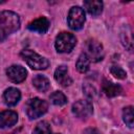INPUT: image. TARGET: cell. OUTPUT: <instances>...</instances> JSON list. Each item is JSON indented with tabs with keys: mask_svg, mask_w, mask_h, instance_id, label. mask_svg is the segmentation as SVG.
<instances>
[{
	"mask_svg": "<svg viewBox=\"0 0 134 134\" xmlns=\"http://www.w3.org/2000/svg\"><path fill=\"white\" fill-rule=\"evenodd\" d=\"M32 84H34V86H35L39 91H41V92L47 91V90L49 89V86H50L48 79H47L46 76L40 75V74L36 75V76L32 79Z\"/></svg>",
	"mask_w": 134,
	"mask_h": 134,
	"instance_id": "obj_15",
	"label": "cell"
},
{
	"mask_svg": "<svg viewBox=\"0 0 134 134\" xmlns=\"http://www.w3.org/2000/svg\"><path fill=\"white\" fill-rule=\"evenodd\" d=\"M51 134H59V133H51Z\"/></svg>",
	"mask_w": 134,
	"mask_h": 134,
	"instance_id": "obj_23",
	"label": "cell"
},
{
	"mask_svg": "<svg viewBox=\"0 0 134 134\" xmlns=\"http://www.w3.org/2000/svg\"><path fill=\"white\" fill-rule=\"evenodd\" d=\"M110 72H111V74H112L114 77L119 79V80H124V79H126V76H127L126 71H125L121 67H119V66H112L111 69H110Z\"/></svg>",
	"mask_w": 134,
	"mask_h": 134,
	"instance_id": "obj_20",
	"label": "cell"
},
{
	"mask_svg": "<svg viewBox=\"0 0 134 134\" xmlns=\"http://www.w3.org/2000/svg\"><path fill=\"white\" fill-rule=\"evenodd\" d=\"M47 109H48L47 103L39 97L31 98L26 104V113L30 119H36L42 116L43 114L46 113Z\"/></svg>",
	"mask_w": 134,
	"mask_h": 134,
	"instance_id": "obj_4",
	"label": "cell"
},
{
	"mask_svg": "<svg viewBox=\"0 0 134 134\" xmlns=\"http://www.w3.org/2000/svg\"><path fill=\"white\" fill-rule=\"evenodd\" d=\"M122 119L125 124L129 128H133V120H134V114H133V107L129 106L126 107L122 111Z\"/></svg>",
	"mask_w": 134,
	"mask_h": 134,
	"instance_id": "obj_18",
	"label": "cell"
},
{
	"mask_svg": "<svg viewBox=\"0 0 134 134\" xmlns=\"http://www.w3.org/2000/svg\"><path fill=\"white\" fill-rule=\"evenodd\" d=\"M103 91L105 92V94L109 97H114L116 95H119L122 91L121 87L117 84H114L112 82H109L107 80H104L103 83Z\"/></svg>",
	"mask_w": 134,
	"mask_h": 134,
	"instance_id": "obj_13",
	"label": "cell"
},
{
	"mask_svg": "<svg viewBox=\"0 0 134 134\" xmlns=\"http://www.w3.org/2000/svg\"><path fill=\"white\" fill-rule=\"evenodd\" d=\"M18 121V114L15 111L7 110L0 113V128H8Z\"/></svg>",
	"mask_w": 134,
	"mask_h": 134,
	"instance_id": "obj_11",
	"label": "cell"
},
{
	"mask_svg": "<svg viewBox=\"0 0 134 134\" xmlns=\"http://www.w3.org/2000/svg\"><path fill=\"white\" fill-rule=\"evenodd\" d=\"M86 54L89 58L90 61L93 62H99L103 60L104 58V49H103V45L95 41V40H90L87 42L86 44Z\"/></svg>",
	"mask_w": 134,
	"mask_h": 134,
	"instance_id": "obj_7",
	"label": "cell"
},
{
	"mask_svg": "<svg viewBox=\"0 0 134 134\" xmlns=\"http://www.w3.org/2000/svg\"><path fill=\"white\" fill-rule=\"evenodd\" d=\"M84 7L92 16H98L103 12V2L96 0H86L84 1Z\"/></svg>",
	"mask_w": 134,
	"mask_h": 134,
	"instance_id": "obj_14",
	"label": "cell"
},
{
	"mask_svg": "<svg viewBox=\"0 0 134 134\" xmlns=\"http://www.w3.org/2000/svg\"><path fill=\"white\" fill-rule=\"evenodd\" d=\"M21 98V93L17 88L10 87L7 88L3 93V99L4 103L7 106H15L18 104V102Z\"/></svg>",
	"mask_w": 134,
	"mask_h": 134,
	"instance_id": "obj_12",
	"label": "cell"
},
{
	"mask_svg": "<svg viewBox=\"0 0 134 134\" xmlns=\"http://www.w3.org/2000/svg\"><path fill=\"white\" fill-rule=\"evenodd\" d=\"M49 25H50V22L47 18L45 17H40L34 21H31L28 25H27V28L31 31H37L39 34H45L48 28H49Z\"/></svg>",
	"mask_w": 134,
	"mask_h": 134,
	"instance_id": "obj_9",
	"label": "cell"
},
{
	"mask_svg": "<svg viewBox=\"0 0 134 134\" xmlns=\"http://www.w3.org/2000/svg\"><path fill=\"white\" fill-rule=\"evenodd\" d=\"M86 17H85V12L82 7L80 6H72L69 10L68 17H67V22L68 25L71 29L73 30H79L84 26Z\"/></svg>",
	"mask_w": 134,
	"mask_h": 134,
	"instance_id": "obj_5",
	"label": "cell"
},
{
	"mask_svg": "<svg viewBox=\"0 0 134 134\" xmlns=\"http://www.w3.org/2000/svg\"><path fill=\"white\" fill-rule=\"evenodd\" d=\"M32 134H51V128L47 121H40L34 129Z\"/></svg>",
	"mask_w": 134,
	"mask_h": 134,
	"instance_id": "obj_19",
	"label": "cell"
},
{
	"mask_svg": "<svg viewBox=\"0 0 134 134\" xmlns=\"http://www.w3.org/2000/svg\"><path fill=\"white\" fill-rule=\"evenodd\" d=\"M26 70L20 65H12L6 69V75L13 83H21L26 79Z\"/></svg>",
	"mask_w": 134,
	"mask_h": 134,
	"instance_id": "obj_8",
	"label": "cell"
},
{
	"mask_svg": "<svg viewBox=\"0 0 134 134\" xmlns=\"http://www.w3.org/2000/svg\"><path fill=\"white\" fill-rule=\"evenodd\" d=\"M90 62L91 61L89 60V58L87 57V54L85 52L82 53L79 57V59L76 61V64H75V67H76L77 71L81 72V73L87 72L89 70V67H90Z\"/></svg>",
	"mask_w": 134,
	"mask_h": 134,
	"instance_id": "obj_16",
	"label": "cell"
},
{
	"mask_svg": "<svg viewBox=\"0 0 134 134\" xmlns=\"http://www.w3.org/2000/svg\"><path fill=\"white\" fill-rule=\"evenodd\" d=\"M20 55L26 62V64L35 70H44L49 66V62L46 58L38 54L37 52H35L30 49L22 50Z\"/></svg>",
	"mask_w": 134,
	"mask_h": 134,
	"instance_id": "obj_2",
	"label": "cell"
},
{
	"mask_svg": "<svg viewBox=\"0 0 134 134\" xmlns=\"http://www.w3.org/2000/svg\"><path fill=\"white\" fill-rule=\"evenodd\" d=\"M54 80L59 84H61L62 86H64V87H67V86H69L72 83V80L68 75L67 66L61 65V66H59L55 69V71H54Z\"/></svg>",
	"mask_w": 134,
	"mask_h": 134,
	"instance_id": "obj_10",
	"label": "cell"
},
{
	"mask_svg": "<svg viewBox=\"0 0 134 134\" xmlns=\"http://www.w3.org/2000/svg\"><path fill=\"white\" fill-rule=\"evenodd\" d=\"M20 28L19 16L10 10L0 12V42L4 41L8 35Z\"/></svg>",
	"mask_w": 134,
	"mask_h": 134,
	"instance_id": "obj_1",
	"label": "cell"
},
{
	"mask_svg": "<svg viewBox=\"0 0 134 134\" xmlns=\"http://www.w3.org/2000/svg\"><path fill=\"white\" fill-rule=\"evenodd\" d=\"M83 134H98V132L95 130V129H92V128H89V129H86Z\"/></svg>",
	"mask_w": 134,
	"mask_h": 134,
	"instance_id": "obj_22",
	"label": "cell"
},
{
	"mask_svg": "<svg viewBox=\"0 0 134 134\" xmlns=\"http://www.w3.org/2000/svg\"><path fill=\"white\" fill-rule=\"evenodd\" d=\"M50 100L55 106H63V105H65L67 103V97H66V95L63 92H61V91H54L50 95Z\"/></svg>",
	"mask_w": 134,
	"mask_h": 134,
	"instance_id": "obj_17",
	"label": "cell"
},
{
	"mask_svg": "<svg viewBox=\"0 0 134 134\" xmlns=\"http://www.w3.org/2000/svg\"><path fill=\"white\" fill-rule=\"evenodd\" d=\"M76 44V38L70 34V32H66L63 31L61 34L58 35V37L55 38V42H54V46L58 52L61 53H65V52H70L73 47Z\"/></svg>",
	"mask_w": 134,
	"mask_h": 134,
	"instance_id": "obj_3",
	"label": "cell"
},
{
	"mask_svg": "<svg viewBox=\"0 0 134 134\" xmlns=\"http://www.w3.org/2000/svg\"><path fill=\"white\" fill-rule=\"evenodd\" d=\"M93 112L92 103L88 99H80L72 105V113L79 118H88Z\"/></svg>",
	"mask_w": 134,
	"mask_h": 134,
	"instance_id": "obj_6",
	"label": "cell"
},
{
	"mask_svg": "<svg viewBox=\"0 0 134 134\" xmlns=\"http://www.w3.org/2000/svg\"><path fill=\"white\" fill-rule=\"evenodd\" d=\"M83 90H84L85 94L87 95V97H89V98H93L95 96V94H96L95 88L93 86H91V85H85V86H83Z\"/></svg>",
	"mask_w": 134,
	"mask_h": 134,
	"instance_id": "obj_21",
	"label": "cell"
}]
</instances>
